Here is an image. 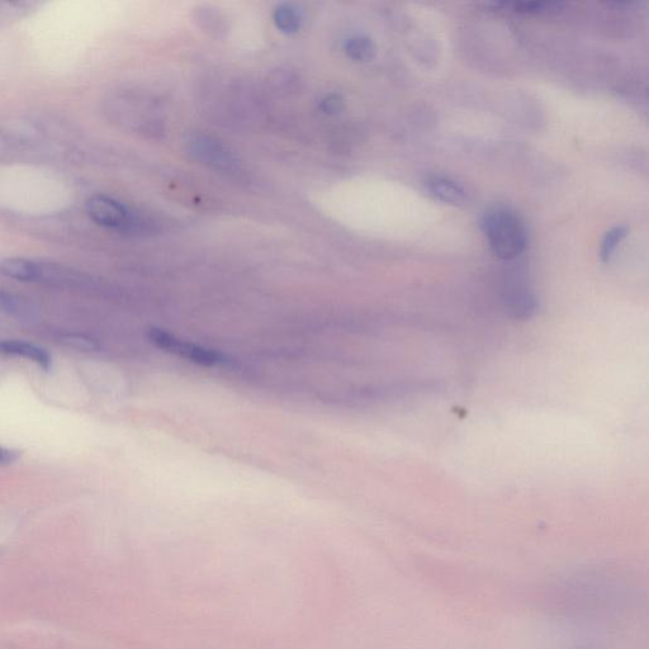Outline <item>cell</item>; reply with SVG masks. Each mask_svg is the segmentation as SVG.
<instances>
[{"mask_svg":"<svg viewBox=\"0 0 649 649\" xmlns=\"http://www.w3.org/2000/svg\"><path fill=\"white\" fill-rule=\"evenodd\" d=\"M0 357H17L30 360L37 366L49 372L52 358L45 348L28 343V341L14 339H0Z\"/></svg>","mask_w":649,"mask_h":649,"instance_id":"cell-5","label":"cell"},{"mask_svg":"<svg viewBox=\"0 0 649 649\" xmlns=\"http://www.w3.org/2000/svg\"><path fill=\"white\" fill-rule=\"evenodd\" d=\"M39 7L36 2H0V28L30 16Z\"/></svg>","mask_w":649,"mask_h":649,"instance_id":"cell-8","label":"cell"},{"mask_svg":"<svg viewBox=\"0 0 649 649\" xmlns=\"http://www.w3.org/2000/svg\"><path fill=\"white\" fill-rule=\"evenodd\" d=\"M515 12L530 14H547L560 12L565 3L558 2H519L509 4Z\"/></svg>","mask_w":649,"mask_h":649,"instance_id":"cell-10","label":"cell"},{"mask_svg":"<svg viewBox=\"0 0 649 649\" xmlns=\"http://www.w3.org/2000/svg\"><path fill=\"white\" fill-rule=\"evenodd\" d=\"M85 211L94 224L123 234H137L144 231L146 227L139 212L115 198L102 196V194L90 197L85 205Z\"/></svg>","mask_w":649,"mask_h":649,"instance_id":"cell-3","label":"cell"},{"mask_svg":"<svg viewBox=\"0 0 649 649\" xmlns=\"http://www.w3.org/2000/svg\"><path fill=\"white\" fill-rule=\"evenodd\" d=\"M148 336L155 347L163 349L165 352L179 355V357L191 360V362L200 364L203 367L216 366L222 360L221 353L216 352V350L187 343V341L175 338L174 335L161 329H151Z\"/></svg>","mask_w":649,"mask_h":649,"instance_id":"cell-4","label":"cell"},{"mask_svg":"<svg viewBox=\"0 0 649 649\" xmlns=\"http://www.w3.org/2000/svg\"><path fill=\"white\" fill-rule=\"evenodd\" d=\"M276 23L283 32H296L300 27V16H298L296 9L283 6L277 9Z\"/></svg>","mask_w":649,"mask_h":649,"instance_id":"cell-12","label":"cell"},{"mask_svg":"<svg viewBox=\"0 0 649 649\" xmlns=\"http://www.w3.org/2000/svg\"><path fill=\"white\" fill-rule=\"evenodd\" d=\"M347 52L350 58L357 61H368L373 58L374 46L366 37H354L347 42Z\"/></svg>","mask_w":649,"mask_h":649,"instance_id":"cell-11","label":"cell"},{"mask_svg":"<svg viewBox=\"0 0 649 649\" xmlns=\"http://www.w3.org/2000/svg\"><path fill=\"white\" fill-rule=\"evenodd\" d=\"M192 145L193 151L197 154L198 158L208 161L210 164H216L222 167L224 164L229 165L231 163L227 151L222 149L215 141L197 137L196 140L192 141Z\"/></svg>","mask_w":649,"mask_h":649,"instance_id":"cell-7","label":"cell"},{"mask_svg":"<svg viewBox=\"0 0 649 649\" xmlns=\"http://www.w3.org/2000/svg\"><path fill=\"white\" fill-rule=\"evenodd\" d=\"M426 192L445 205L462 206L467 202V193L453 180L444 177H431L425 182Z\"/></svg>","mask_w":649,"mask_h":649,"instance_id":"cell-6","label":"cell"},{"mask_svg":"<svg viewBox=\"0 0 649 649\" xmlns=\"http://www.w3.org/2000/svg\"><path fill=\"white\" fill-rule=\"evenodd\" d=\"M61 341L69 348L83 350V352H96L99 349L97 340L84 334H66Z\"/></svg>","mask_w":649,"mask_h":649,"instance_id":"cell-13","label":"cell"},{"mask_svg":"<svg viewBox=\"0 0 649 649\" xmlns=\"http://www.w3.org/2000/svg\"><path fill=\"white\" fill-rule=\"evenodd\" d=\"M23 302L20 297L12 295L3 291L0 288V312H6V314H21L23 311Z\"/></svg>","mask_w":649,"mask_h":649,"instance_id":"cell-14","label":"cell"},{"mask_svg":"<svg viewBox=\"0 0 649 649\" xmlns=\"http://www.w3.org/2000/svg\"><path fill=\"white\" fill-rule=\"evenodd\" d=\"M627 234L628 229L625 226H617L609 232H606L603 245H601L600 254L603 262H609L610 258L613 257L615 250H617L619 244L622 243Z\"/></svg>","mask_w":649,"mask_h":649,"instance_id":"cell-9","label":"cell"},{"mask_svg":"<svg viewBox=\"0 0 649 649\" xmlns=\"http://www.w3.org/2000/svg\"><path fill=\"white\" fill-rule=\"evenodd\" d=\"M482 230L497 258L514 260L527 249L528 234L513 212L495 208L483 216Z\"/></svg>","mask_w":649,"mask_h":649,"instance_id":"cell-2","label":"cell"},{"mask_svg":"<svg viewBox=\"0 0 649 649\" xmlns=\"http://www.w3.org/2000/svg\"><path fill=\"white\" fill-rule=\"evenodd\" d=\"M17 458L18 454L14 450L0 447V466H7V464L16 461Z\"/></svg>","mask_w":649,"mask_h":649,"instance_id":"cell-15","label":"cell"},{"mask_svg":"<svg viewBox=\"0 0 649 649\" xmlns=\"http://www.w3.org/2000/svg\"><path fill=\"white\" fill-rule=\"evenodd\" d=\"M3 276L22 283L42 284L56 288L87 287L89 278L66 265L30 258H8L0 263Z\"/></svg>","mask_w":649,"mask_h":649,"instance_id":"cell-1","label":"cell"}]
</instances>
